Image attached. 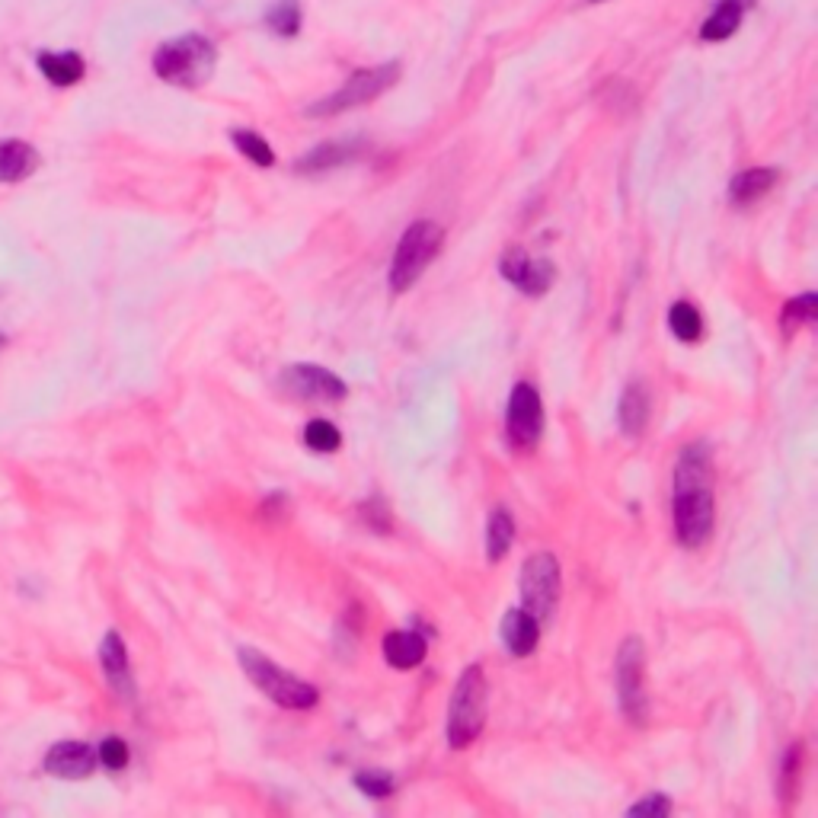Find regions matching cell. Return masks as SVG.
Returning <instances> with one entry per match:
<instances>
[{
  "mask_svg": "<svg viewBox=\"0 0 818 818\" xmlns=\"http://www.w3.org/2000/svg\"><path fill=\"white\" fill-rule=\"evenodd\" d=\"M818 317V294H799V298L783 304V314H780V330L783 336H796L803 326H812Z\"/></svg>",
  "mask_w": 818,
  "mask_h": 818,
  "instance_id": "cell-23",
  "label": "cell"
},
{
  "mask_svg": "<svg viewBox=\"0 0 818 818\" xmlns=\"http://www.w3.org/2000/svg\"><path fill=\"white\" fill-rule=\"evenodd\" d=\"M486 726V675L480 665H467L448 700V745L467 748Z\"/></svg>",
  "mask_w": 818,
  "mask_h": 818,
  "instance_id": "cell-4",
  "label": "cell"
},
{
  "mask_svg": "<svg viewBox=\"0 0 818 818\" xmlns=\"http://www.w3.org/2000/svg\"><path fill=\"white\" fill-rule=\"evenodd\" d=\"M541 640V620L531 617L525 608H512L502 617V643L518 659H528Z\"/></svg>",
  "mask_w": 818,
  "mask_h": 818,
  "instance_id": "cell-15",
  "label": "cell"
},
{
  "mask_svg": "<svg viewBox=\"0 0 818 818\" xmlns=\"http://www.w3.org/2000/svg\"><path fill=\"white\" fill-rule=\"evenodd\" d=\"M266 23L275 36H298L301 32V7L298 0H278V4L266 13Z\"/></svg>",
  "mask_w": 818,
  "mask_h": 818,
  "instance_id": "cell-27",
  "label": "cell"
},
{
  "mask_svg": "<svg viewBox=\"0 0 818 818\" xmlns=\"http://www.w3.org/2000/svg\"><path fill=\"white\" fill-rule=\"evenodd\" d=\"M441 243H445V231L435 221L409 224L394 250V263H390V288L397 294L413 288L422 272L432 266V259L441 253Z\"/></svg>",
  "mask_w": 818,
  "mask_h": 818,
  "instance_id": "cell-5",
  "label": "cell"
},
{
  "mask_svg": "<svg viewBox=\"0 0 818 818\" xmlns=\"http://www.w3.org/2000/svg\"><path fill=\"white\" fill-rule=\"evenodd\" d=\"M617 700L630 723L643 726L649 719V694H646V646L640 636H627L617 652Z\"/></svg>",
  "mask_w": 818,
  "mask_h": 818,
  "instance_id": "cell-7",
  "label": "cell"
},
{
  "mask_svg": "<svg viewBox=\"0 0 818 818\" xmlns=\"http://www.w3.org/2000/svg\"><path fill=\"white\" fill-rule=\"evenodd\" d=\"M96 767V751L84 742H58L45 755V771L64 780H84Z\"/></svg>",
  "mask_w": 818,
  "mask_h": 818,
  "instance_id": "cell-12",
  "label": "cell"
},
{
  "mask_svg": "<svg viewBox=\"0 0 818 818\" xmlns=\"http://www.w3.org/2000/svg\"><path fill=\"white\" fill-rule=\"evenodd\" d=\"M713 470L707 445L684 448L675 467V534L684 547H703L713 534Z\"/></svg>",
  "mask_w": 818,
  "mask_h": 818,
  "instance_id": "cell-1",
  "label": "cell"
},
{
  "mask_svg": "<svg viewBox=\"0 0 818 818\" xmlns=\"http://www.w3.org/2000/svg\"><path fill=\"white\" fill-rule=\"evenodd\" d=\"M237 656H240L243 675H247L272 703H278V707H285V710H314L317 707V700H320L317 687L301 681L298 675L285 672V668L275 665L266 652L243 646Z\"/></svg>",
  "mask_w": 818,
  "mask_h": 818,
  "instance_id": "cell-3",
  "label": "cell"
},
{
  "mask_svg": "<svg viewBox=\"0 0 818 818\" xmlns=\"http://www.w3.org/2000/svg\"><path fill=\"white\" fill-rule=\"evenodd\" d=\"M215 64V42L199 36V32L163 42L154 52V74L173 87H202L215 74Z\"/></svg>",
  "mask_w": 818,
  "mask_h": 818,
  "instance_id": "cell-2",
  "label": "cell"
},
{
  "mask_svg": "<svg viewBox=\"0 0 818 818\" xmlns=\"http://www.w3.org/2000/svg\"><path fill=\"white\" fill-rule=\"evenodd\" d=\"M799 771H803V745L796 742L787 751V758H783V783H780L783 799L796 796V790H799Z\"/></svg>",
  "mask_w": 818,
  "mask_h": 818,
  "instance_id": "cell-29",
  "label": "cell"
},
{
  "mask_svg": "<svg viewBox=\"0 0 818 818\" xmlns=\"http://www.w3.org/2000/svg\"><path fill=\"white\" fill-rule=\"evenodd\" d=\"M521 601H525V611L541 624L550 620L556 601H560V563L553 553L541 550L525 560L521 566Z\"/></svg>",
  "mask_w": 818,
  "mask_h": 818,
  "instance_id": "cell-8",
  "label": "cell"
},
{
  "mask_svg": "<svg viewBox=\"0 0 818 818\" xmlns=\"http://www.w3.org/2000/svg\"><path fill=\"white\" fill-rule=\"evenodd\" d=\"M400 77V64L397 61H387V64H374V68H362L349 74V80L342 84L336 93L323 96V100L310 103L304 112L310 119H326V116H339V112L346 109H355V106H365L371 100H378L384 90H390L397 84Z\"/></svg>",
  "mask_w": 818,
  "mask_h": 818,
  "instance_id": "cell-6",
  "label": "cell"
},
{
  "mask_svg": "<svg viewBox=\"0 0 818 818\" xmlns=\"http://www.w3.org/2000/svg\"><path fill=\"white\" fill-rule=\"evenodd\" d=\"M512 544H515V518L509 509H496L486 525V556L493 563H499L502 556L512 550Z\"/></svg>",
  "mask_w": 818,
  "mask_h": 818,
  "instance_id": "cell-22",
  "label": "cell"
},
{
  "mask_svg": "<svg viewBox=\"0 0 818 818\" xmlns=\"http://www.w3.org/2000/svg\"><path fill=\"white\" fill-rule=\"evenodd\" d=\"M499 272H502L505 282H512L518 291H525L528 298H541V294H547L550 285H553V278H556V269H553L550 259L531 256L528 250H521V247H512V250L502 253Z\"/></svg>",
  "mask_w": 818,
  "mask_h": 818,
  "instance_id": "cell-11",
  "label": "cell"
},
{
  "mask_svg": "<svg viewBox=\"0 0 818 818\" xmlns=\"http://www.w3.org/2000/svg\"><path fill=\"white\" fill-rule=\"evenodd\" d=\"M39 167L36 147L26 141H0V183H20Z\"/></svg>",
  "mask_w": 818,
  "mask_h": 818,
  "instance_id": "cell-19",
  "label": "cell"
},
{
  "mask_svg": "<svg viewBox=\"0 0 818 818\" xmlns=\"http://www.w3.org/2000/svg\"><path fill=\"white\" fill-rule=\"evenodd\" d=\"M96 761L109 767V771H122V767L128 764V745L122 739H116V735H109V739H103L100 751H96Z\"/></svg>",
  "mask_w": 818,
  "mask_h": 818,
  "instance_id": "cell-31",
  "label": "cell"
},
{
  "mask_svg": "<svg viewBox=\"0 0 818 818\" xmlns=\"http://www.w3.org/2000/svg\"><path fill=\"white\" fill-rule=\"evenodd\" d=\"M777 179H780V170L777 167H751L739 176H732V183H729V199L732 205H751V202H758L761 195H767L774 186H777Z\"/></svg>",
  "mask_w": 818,
  "mask_h": 818,
  "instance_id": "cell-18",
  "label": "cell"
},
{
  "mask_svg": "<svg viewBox=\"0 0 818 818\" xmlns=\"http://www.w3.org/2000/svg\"><path fill=\"white\" fill-rule=\"evenodd\" d=\"M742 13H745L742 0H719L716 10L700 26V39L703 42H723V39L735 36V29L742 26Z\"/></svg>",
  "mask_w": 818,
  "mask_h": 818,
  "instance_id": "cell-21",
  "label": "cell"
},
{
  "mask_svg": "<svg viewBox=\"0 0 818 818\" xmlns=\"http://www.w3.org/2000/svg\"><path fill=\"white\" fill-rule=\"evenodd\" d=\"M668 812H672V799H668L665 793H649L646 799H640V803H633L627 809L630 818H665Z\"/></svg>",
  "mask_w": 818,
  "mask_h": 818,
  "instance_id": "cell-30",
  "label": "cell"
},
{
  "mask_svg": "<svg viewBox=\"0 0 818 818\" xmlns=\"http://www.w3.org/2000/svg\"><path fill=\"white\" fill-rule=\"evenodd\" d=\"M304 445L317 454H333L342 445V435L330 419H310L304 425Z\"/></svg>",
  "mask_w": 818,
  "mask_h": 818,
  "instance_id": "cell-25",
  "label": "cell"
},
{
  "mask_svg": "<svg viewBox=\"0 0 818 818\" xmlns=\"http://www.w3.org/2000/svg\"><path fill=\"white\" fill-rule=\"evenodd\" d=\"M100 665H103V675L109 681V687L122 697H132L135 694V681H132V668H128V652H125V643L116 630H109L103 636V646H100Z\"/></svg>",
  "mask_w": 818,
  "mask_h": 818,
  "instance_id": "cell-14",
  "label": "cell"
},
{
  "mask_svg": "<svg viewBox=\"0 0 818 818\" xmlns=\"http://www.w3.org/2000/svg\"><path fill=\"white\" fill-rule=\"evenodd\" d=\"M381 652L397 672H413V668H419L425 662V656H429V643L413 630H394L384 636Z\"/></svg>",
  "mask_w": 818,
  "mask_h": 818,
  "instance_id": "cell-16",
  "label": "cell"
},
{
  "mask_svg": "<svg viewBox=\"0 0 818 818\" xmlns=\"http://www.w3.org/2000/svg\"><path fill=\"white\" fill-rule=\"evenodd\" d=\"M668 330L681 342H697L703 336V317L691 301H675L668 307Z\"/></svg>",
  "mask_w": 818,
  "mask_h": 818,
  "instance_id": "cell-24",
  "label": "cell"
},
{
  "mask_svg": "<svg viewBox=\"0 0 818 818\" xmlns=\"http://www.w3.org/2000/svg\"><path fill=\"white\" fill-rule=\"evenodd\" d=\"M362 151H365L362 141H326V144H317L314 151H307L304 157L294 160V173L314 176V173L336 170V167H342V163L358 160V157H362Z\"/></svg>",
  "mask_w": 818,
  "mask_h": 818,
  "instance_id": "cell-13",
  "label": "cell"
},
{
  "mask_svg": "<svg viewBox=\"0 0 818 818\" xmlns=\"http://www.w3.org/2000/svg\"><path fill=\"white\" fill-rule=\"evenodd\" d=\"M231 138L237 144V151L247 157V160H253L256 167H272V163H275V151H272L269 141L263 135L250 132V128H237Z\"/></svg>",
  "mask_w": 818,
  "mask_h": 818,
  "instance_id": "cell-26",
  "label": "cell"
},
{
  "mask_svg": "<svg viewBox=\"0 0 818 818\" xmlns=\"http://www.w3.org/2000/svg\"><path fill=\"white\" fill-rule=\"evenodd\" d=\"M278 387L294 400H314V403H339L346 400L349 387L339 374L326 371L320 365H291L282 371Z\"/></svg>",
  "mask_w": 818,
  "mask_h": 818,
  "instance_id": "cell-10",
  "label": "cell"
},
{
  "mask_svg": "<svg viewBox=\"0 0 818 818\" xmlns=\"http://www.w3.org/2000/svg\"><path fill=\"white\" fill-rule=\"evenodd\" d=\"M36 64L55 87H74L87 74V64L77 52H39Z\"/></svg>",
  "mask_w": 818,
  "mask_h": 818,
  "instance_id": "cell-20",
  "label": "cell"
},
{
  "mask_svg": "<svg viewBox=\"0 0 818 818\" xmlns=\"http://www.w3.org/2000/svg\"><path fill=\"white\" fill-rule=\"evenodd\" d=\"M544 435V400L531 381H518L505 406V438L515 451H531Z\"/></svg>",
  "mask_w": 818,
  "mask_h": 818,
  "instance_id": "cell-9",
  "label": "cell"
},
{
  "mask_svg": "<svg viewBox=\"0 0 818 818\" xmlns=\"http://www.w3.org/2000/svg\"><path fill=\"white\" fill-rule=\"evenodd\" d=\"M355 787L371 799H384L394 793V777L384 771H362V774H355Z\"/></svg>",
  "mask_w": 818,
  "mask_h": 818,
  "instance_id": "cell-28",
  "label": "cell"
},
{
  "mask_svg": "<svg viewBox=\"0 0 818 818\" xmlns=\"http://www.w3.org/2000/svg\"><path fill=\"white\" fill-rule=\"evenodd\" d=\"M588 4H604V0H588Z\"/></svg>",
  "mask_w": 818,
  "mask_h": 818,
  "instance_id": "cell-32",
  "label": "cell"
},
{
  "mask_svg": "<svg viewBox=\"0 0 818 818\" xmlns=\"http://www.w3.org/2000/svg\"><path fill=\"white\" fill-rule=\"evenodd\" d=\"M649 416H652V394H649V387L643 381H633L624 390V397H620V406H617L620 429H624V435H630V438L643 435L646 425H649Z\"/></svg>",
  "mask_w": 818,
  "mask_h": 818,
  "instance_id": "cell-17",
  "label": "cell"
}]
</instances>
